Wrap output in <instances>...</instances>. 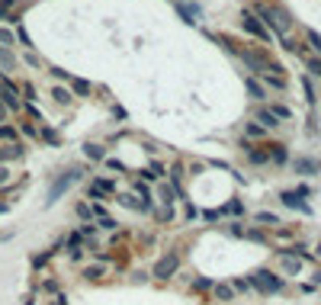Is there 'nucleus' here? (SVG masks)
<instances>
[{"label": "nucleus", "mask_w": 321, "mask_h": 305, "mask_svg": "<svg viewBox=\"0 0 321 305\" xmlns=\"http://www.w3.org/2000/svg\"><path fill=\"white\" fill-rule=\"evenodd\" d=\"M308 71H312L315 77H321V58H308Z\"/></svg>", "instance_id": "nucleus-32"}, {"label": "nucleus", "mask_w": 321, "mask_h": 305, "mask_svg": "<svg viewBox=\"0 0 321 305\" xmlns=\"http://www.w3.org/2000/svg\"><path fill=\"white\" fill-rule=\"evenodd\" d=\"M80 235H84V238H93L97 228H93V225H84V228H80Z\"/></svg>", "instance_id": "nucleus-39"}, {"label": "nucleus", "mask_w": 321, "mask_h": 305, "mask_svg": "<svg viewBox=\"0 0 321 305\" xmlns=\"http://www.w3.org/2000/svg\"><path fill=\"white\" fill-rule=\"evenodd\" d=\"M106 167H109V170H122V174H125V164H122L119 158H106Z\"/></svg>", "instance_id": "nucleus-30"}, {"label": "nucleus", "mask_w": 321, "mask_h": 305, "mask_svg": "<svg viewBox=\"0 0 321 305\" xmlns=\"http://www.w3.org/2000/svg\"><path fill=\"white\" fill-rule=\"evenodd\" d=\"M273 113H276V119H289V116H293V109L283 106V103H276V106H273Z\"/></svg>", "instance_id": "nucleus-26"}, {"label": "nucleus", "mask_w": 321, "mask_h": 305, "mask_svg": "<svg viewBox=\"0 0 321 305\" xmlns=\"http://www.w3.org/2000/svg\"><path fill=\"white\" fill-rule=\"evenodd\" d=\"M13 42H16V33H10V29L0 26V48H10Z\"/></svg>", "instance_id": "nucleus-17"}, {"label": "nucleus", "mask_w": 321, "mask_h": 305, "mask_svg": "<svg viewBox=\"0 0 321 305\" xmlns=\"http://www.w3.org/2000/svg\"><path fill=\"white\" fill-rule=\"evenodd\" d=\"M241 26H244V33H250V36H257L260 42H267L270 39V33H267V26L260 23V19L254 16V13H244V19H241Z\"/></svg>", "instance_id": "nucleus-6"}, {"label": "nucleus", "mask_w": 321, "mask_h": 305, "mask_svg": "<svg viewBox=\"0 0 321 305\" xmlns=\"http://www.w3.org/2000/svg\"><path fill=\"white\" fill-rule=\"evenodd\" d=\"M247 155H250V161H254V164H264V161L270 158L267 151H247Z\"/></svg>", "instance_id": "nucleus-33"}, {"label": "nucleus", "mask_w": 321, "mask_h": 305, "mask_svg": "<svg viewBox=\"0 0 321 305\" xmlns=\"http://www.w3.org/2000/svg\"><path fill=\"white\" fill-rule=\"evenodd\" d=\"M270 158H273V161H286V151L279 148V145H273V151H270Z\"/></svg>", "instance_id": "nucleus-36"}, {"label": "nucleus", "mask_w": 321, "mask_h": 305, "mask_svg": "<svg viewBox=\"0 0 321 305\" xmlns=\"http://www.w3.org/2000/svg\"><path fill=\"white\" fill-rule=\"evenodd\" d=\"M13 4H16V0H0V19L10 13V7H13Z\"/></svg>", "instance_id": "nucleus-37"}, {"label": "nucleus", "mask_w": 321, "mask_h": 305, "mask_svg": "<svg viewBox=\"0 0 321 305\" xmlns=\"http://www.w3.org/2000/svg\"><path fill=\"white\" fill-rule=\"evenodd\" d=\"M87 158H93V161H103L106 155H103V148H100V145H87Z\"/></svg>", "instance_id": "nucleus-24"}, {"label": "nucleus", "mask_w": 321, "mask_h": 305, "mask_svg": "<svg viewBox=\"0 0 321 305\" xmlns=\"http://www.w3.org/2000/svg\"><path fill=\"white\" fill-rule=\"evenodd\" d=\"M160 174H164V167H160V164H151V167H148L142 177H145V180H157Z\"/></svg>", "instance_id": "nucleus-22"}, {"label": "nucleus", "mask_w": 321, "mask_h": 305, "mask_svg": "<svg viewBox=\"0 0 321 305\" xmlns=\"http://www.w3.org/2000/svg\"><path fill=\"white\" fill-rule=\"evenodd\" d=\"M77 216H80V219H90V216H93V206H87V202H80V206H77Z\"/></svg>", "instance_id": "nucleus-34"}, {"label": "nucleus", "mask_w": 321, "mask_h": 305, "mask_svg": "<svg viewBox=\"0 0 321 305\" xmlns=\"http://www.w3.org/2000/svg\"><path fill=\"white\" fill-rule=\"evenodd\" d=\"M212 292H215L218 302H232V299H235V286H232V283H215Z\"/></svg>", "instance_id": "nucleus-9"}, {"label": "nucleus", "mask_w": 321, "mask_h": 305, "mask_svg": "<svg viewBox=\"0 0 321 305\" xmlns=\"http://www.w3.org/2000/svg\"><path fill=\"white\" fill-rule=\"evenodd\" d=\"M100 228H106V231H116L119 225H116V219H109V216H106V219H100Z\"/></svg>", "instance_id": "nucleus-35"}, {"label": "nucleus", "mask_w": 321, "mask_h": 305, "mask_svg": "<svg viewBox=\"0 0 321 305\" xmlns=\"http://www.w3.org/2000/svg\"><path fill=\"white\" fill-rule=\"evenodd\" d=\"M48 257H52V251H45V254H36V257H33V267L39 270L42 263H48Z\"/></svg>", "instance_id": "nucleus-29"}, {"label": "nucleus", "mask_w": 321, "mask_h": 305, "mask_svg": "<svg viewBox=\"0 0 321 305\" xmlns=\"http://www.w3.org/2000/svg\"><path fill=\"white\" fill-rule=\"evenodd\" d=\"M16 39H19V42H23L26 48H33V39H29V33H26V26H23V23H16Z\"/></svg>", "instance_id": "nucleus-19"}, {"label": "nucleus", "mask_w": 321, "mask_h": 305, "mask_svg": "<svg viewBox=\"0 0 321 305\" xmlns=\"http://www.w3.org/2000/svg\"><path fill=\"white\" fill-rule=\"evenodd\" d=\"M68 80H71V87H74L77 97H87V94H90V84H87V80H80V77H68Z\"/></svg>", "instance_id": "nucleus-16"}, {"label": "nucleus", "mask_w": 321, "mask_h": 305, "mask_svg": "<svg viewBox=\"0 0 321 305\" xmlns=\"http://www.w3.org/2000/svg\"><path fill=\"white\" fill-rule=\"evenodd\" d=\"M119 202H122V206H129V209H135V212H148V209H151L148 202H138L135 196H119Z\"/></svg>", "instance_id": "nucleus-12"}, {"label": "nucleus", "mask_w": 321, "mask_h": 305, "mask_svg": "<svg viewBox=\"0 0 321 305\" xmlns=\"http://www.w3.org/2000/svg\"><path fill=\"white\" fill-rule=\"evenodd\" d=\"M10 158H19V145H10V148H0V161H10Z\"/></svg>", "instance_id": "nucleus-21"}, {"label": "nucleus", "mask_w": 321, "mask_h": 305, "mask_svg": "<svg viewBox=\"0 0 321 305\" xmlns=\"http://www.w3.org/2000/svg\"><path fill=\"white\" fill-rule=\"evenodd\" d=\"M232 286H235V292H244V289H250V280H235Z\"/></svg>", "instance_id": "nucleus-38"}, {"label": "nucleus", "mask_w": 321, "mask_h": 305, "mask_svg": "<svg viewBox=\"0 0 321 305\" xmlns=\"http://www.w3.org/2000/svg\"><path fill=\"white\" fill-rule=\"evenodd\" d=\"M52 97L58 100V103H71V90H65V87H55Z\"/></svg>", "instance_id": "nucleus-20"}, {"label": "nucleus", "mask_w": 321, "mask_h": 305, "mask_svg": "<svg viewBox=\"0 0 321 305\" xmlns=\"http://www.w3.org/2000/svg\"><path fill=\"white\" fill-rule=\"evenodd\" d=\"M247 135H250V138H260V135H264V126H257V122H247Z\"/></svg>", "instance_id": "nucleus-28"}, {"label": "nucleus", "mask_w": 321, "mask_h": 305, "mask_svg": "<svg viewBox=\"0 0 321 305\" xmlns=\"http://www.w3.org/2000/svg\"><path fill=\"white\" fill-rule=\"evenodd\" d=\"M247 94L254 97V100H264V97H267V90H264V84H260V80L247 77Z\"/></svg>", "instance_id": "nucleus-11"}, {"label": "nucleus", "mask_w": 321, "mask_h": 305, "mask_svg": "<svg viewBox=\"0 0 321 305\" xmlns=\"http://www.w3.org/2000/svg\"><path fill=\"white\" fill-rule=\"evenodd\" d=\"M4 113H7V106H4V100H0V122H4Z\"/></svg>", "instance_id": "nucleus-42"}, {"label": "nucleus", "mask_w": 321, "mask_h": 305, "mask_svg": "<svg viewBox=\"0 0 321 305\" xmlns=\"http://www.w3.org/2000/svg\"><path fill=\"white\" fill-rule=\"evenodd\" d=\"M257 16H264V23L273 29V33L286 42V29H289V16L283 13V10H273V7H264V4H257Z\"/></svg>", "instance_id": "nucleus-1"}, {"label": "nucleus", "mask_w": 321, "mask_h": 305, "mask_svg": "<svg viewBox=\"0 0 321 305\" xmlns=\"http://www.w3.org/2000/svg\"><path fill=\"white\" fill-rule=\"evenodd\" d=\"M7 180H10V170H7V167H0V183H7Z\"/></svg>", "instance_id": "nucleus-41"}, {"label": "nucleus", "mask_w": 321, "mask_h": 305, "mask_svg": "<svg viewBox=\"0 0 321 305\" xmlns=\"http://www.w3.org/2000/svg\"><path fill=\"white\" fill-rule=\"evenodd\" d=\"M283 270H286V273H299V270H302V260H299V257H289V254H283Z\"/></svg>", "instance_id": "nucleus-14"}, {"label": "nucleus", "mask_w": 321, "mask_h": 305, "mask_svg": "<svg viewBox=\"0 0 321 305\" xmlns=\"http://www.w3.org/2000/svg\"><path fill=\"white\" fill-rule=\"evenodd\" d=\"M212 286H215V283H212V280H206V277L193 280V289H196V292H203V289H212Z\"/></svg>", "instance_id": "nucleus-23"}, {"label": "nucleus", "mask_w": 321, "mask_h": 305, "mask_svg": "<svg viewBox=\"0 0 321 305\" xmlns=\"http://www.w3.org/2000/svg\"><path fill=\"white\" fill-rule=\"evenodd\" d=\"M257 222H267V225H279V219L273 212H257Z\"/></svg>", "instance_id": "nucleus-25"}, {"label": "nucleus", "mask_w": 321, "mask_h": 305, "mask_svg": "<svg viewBox=\"0 0 321 305\" xmlns=\"http://www.w3.org/2000/svg\"><path fill=\"white\" fill-rule=\"evenodd\" d=\"M77 180H80V170H68V174H61V177L52 183V190H48L45 206H55V202L65 196V190H71V183H77Z\"/></svg>", "instance_id": "nucleus-3"}, {"label": "nucleus", "mask_w": 321, "mask_h": 305, "mask_svg": "<svg viewBox=\"0 0 321 305\" xmlns=\"http://www.w3.org/2000/svg\"><path fill=\"white\" fill-rule=\"evenodd\" d=\"M177 267H180V257H177L174 251H170V254H164V257L154 263V270H151V273H154L157 280H167V277H174V273H177Z\"/></svg>", "instance_id": "nucleus-4"}, {"label": "nucleus", "mask_w": 321, "mask_h": 305, "mask_svg": "<svg viewBox=\"0 0 321 305\" xmlns=\"http://www.w3.org/2000/svg\"><path fill=\"white\" fill-rule=\"evenodd\" d=\"M247 280H250V286L260 289V292H279L283 289V280H279L276 273H270V270H254Z\"/></svg>", "instance_id": "nucleus-2"}, {"label": "nucleus", "mask_w": 321, "mask_h": 305, "mask_svg": "<svg viewBox=\"0 0 321 305\" xmlns=\"http://www.w3.org/2000/svg\"><path fill=\"white\" fill-rule=\"evenodd\" d=\"M84 277H87V280H100V277H103V267H87Z\"/></svg>", "instance_id": "nucleus-31"}, {"label": "nucleus", "mask_w": 321, "mask_h": 305, "mask_svg": "<svg viewBox=\"0 0 321 305\" xmlns=\"http://www.w3.org/2000/svg\"><path fill=\"white\" fill-rule=\"evenodd\" d=\"M257 122H260L264 129H276V126H279V119H276L273 109H257Z\"/></svg>", "instance_id": "nucleus-10"}, {"label": "nucleus", "mask_w": 321, "mask_h": 305, "mask_svg": "<svg viewBox=\"0 0 321 305\" xmlns=\"http://www.w3.org/2000/svg\"><path fill=\"white\" fill-rule=\"evenodd\" d=\"M65 302H68V299H65V296H58V299H55V302H52V305H65Z\"/></svg>", "instance_id": "nucleus-43"}, {"label": "nucleus", "mask_w": 321, "mask_h": 305, "mask_svg": "<svg viewBox=\"0 0 321 305\" xmlns=\"http://www.w3.org/2000/svg\"><path fill=\"white\" fill-rule=\"evenodd\" d=\"M174 7H177L180 19H186L189 26H196L199 19H203V10H199V4H193V0H174Z\"/></svg>", "instance_id": "nucleus-5"}, {"label": "nucleus", "mask_w": 321, "mask_h": 305, "mask_svg": "<svg viewBox=\"0 0 321 305\" xmlns=\"http://www.w3.org/2000/svg\"><path fill=\"white\" fill-rule=\"evenodd\" d=\"M308 45H312L315 52L321 55V36H318V33H312V29H308Z\"/></svg>", "instance_id": "nucleus-27"}, {"label": "nucleus", "mask_w": 321, "mask_h": 305, "mask_svg": "<svg viewBox=\"0 0 321 305\" xmlns=\"http://www.w3.org/2000/svg\"><path fill=\"white\" fill-rule=\"evenodd\" d=\"M106 193H113V183L109 180H93V196H106Z\"/></svg>", "instance_id": "nucleus-15"}, {"label": "nucleus", "mask_w": 321, "mask_h": 305, "mask_svg": "<svg viewBox=\"0 0 321 305\" xmlns=\"http://www.w3.org/2000/svg\"><path fill=\"white\" fill-rule=\"evenodd\" d=\"M0 97H4V106L19 109V94H16V87L10 84V80H4V77H0Z\"/></svg>", "instance_id": "nucleus-7"}, {"label": "nucleus", "mask_w": 321, "mask_h": 305, "mask_svg": "<svg viewBox=\"0 0 321 305\" xmlns=\"http://www.w3.org/2000/svg\"><path fill=\"white\" fill-rule=\"evenodd\" d=\"M241 209H244V206H241V202H238V199H235V202H228V212H235V216H238V212H241Z\"/></svg>", "instance_id": "nucleus-40"}, {"label": "nucleus", "mask_w": 321, "mask_h": 305, "mask_svg": "<svg viewBox=\"0 0 321 305\" xmlns=\"http://www.w3.org/2000/svg\"><path fill=\"white\" fill-rule=\"evenodd\" d=\"M302 196H308V190L302 187V190H296V193H283V202L289 209H299V212H308V206L302 202Z\"/></svg>", "instance_id": "nucleus-8"}, {"label": "nucleus", "mask_w": 321, "mask_h": 305, "mask_svg": "<svg viewBox=\"0 0 321 305\" xmlns=\"http://www.w3.org/2000/svg\"><path fill=\"white\" fill-rule=\"evenodd\" d=\"M16 138V126H7V122H0V141H13Z\"/></svg>", "instance_id": "nucleus-18"}, {"label": "nucleus", "mask_w": 321, "mask_h": 305, "mask_svg": "<svg viewBox=\"0 0 321 305\" xmlns=\"http://www.w3.org/2000/svg\"><path fill=\"white\" fill-rule=\"evenodd\" d=\"M296 167H299V174H318V161H308V158H299Z\"/></svg>", "instance_id": "nucleus-13"}]
</instances>
